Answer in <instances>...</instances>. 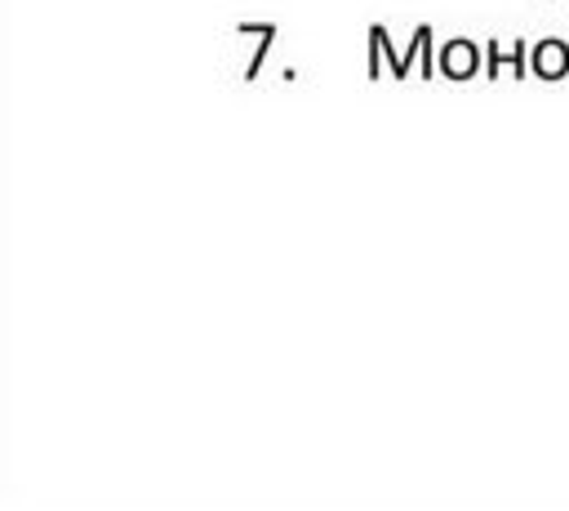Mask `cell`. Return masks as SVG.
<instances>
[{"mask_svg":"<svg viewBox=\"0 0 569 511\" xmlns=\"http://www.w3.org/2000/svg\"><path fill=\"white\" fill-rule=\"evenodd\" d=\"M529 71V44L525 40H489L485 44V76L498 80V76H525Z\"/></svg>","mask_w":569,"mask_h":511,"instance_id":"2","label":"cell"},{"mask_svg":"<svg viewBox=\"0 0 569 511\" xmlns=\"http://www.w3.org/2000/svg\"><path fill=\"white\" fill-rule=\"evenodd\" d=\"M480 44L476 40H467V36H453V40H445L440 49H436V67H440V76L445 80H471L476 71H480Z\"/></svg>","mask_w":569,"mask_h":511,"instance_id":"1","label":"cell"},{"mask_svg":"<svg viewBox=\"0 0 569 511\" xmlns=\"http://www.w3.org/2000/svg\"><path fill=\"white\" fill-rule=\"evenodd\" d=\"M244 27H253V31H258V53H253V58H249V67H244V80H253V76L262 71V58H267L271 40H276V22H244Z\"/></svg>","mask_w":569,"mask_h":511,"instance_id":"5","label":"cell"},{"mask_svg":"<svg viewBox=\"0 0 569 511\" xmlns=\"http://www.w3.org/2000/svg\"><path fill=\"white\" fill-rule=\"evenodd\" d=\"M529 67H533V76H542V80H565V76H569V44L556 40V36L538 40V44L529 49Z\"/></svg>","mask_w":569,"mask_h":511,"instance_id":"3","label":"cell"},{"mask_svg":"<svg viewBox=\"0 0 569 511\" xmlns=\"http://www.w3.org/2000/svg\"><path fill=\"white\" fill-rule=\"evenodd\" d=\"M387 67H391V76L400 80V53L391 49V40H387V27H373V31H369V76L378 80Z\"/></svg>","mask_w":569,"mask_h":511,"instance_id":"4","label":"cell"},{"mask_svg":"<svg viewBox=\"0 0 569 511\" xmlns=\"http://www.w3.org/2000/svg\"><path fill=\"white\" fill-rule=\"evenodd\" d=\"M418 71L431 80V76H440V67H436V44H431V27H418Z\"/></svg>","mask_w":569,"mask_h":511,"instance_id":"6","label":"cell"}]
</instances>
